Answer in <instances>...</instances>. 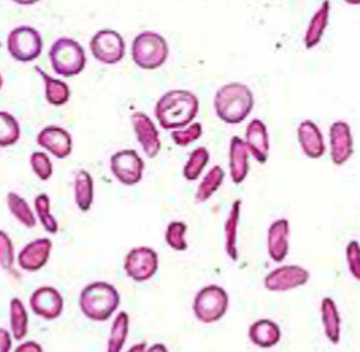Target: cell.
Masks as SVG:
<instances>
[{"mask_svg": "<svg viewBox=\"0 0 360 352\" xmlns=\"http://www.w3.org/2000/svg\"><path fill=\"white\" fill-rule=\"evenodd\" d=\"M225 179V171L221 165H214L208 170V174L203 176L195 190V203H206L210 198L221 189Z\"/></svg>", "mask_w": 360, "mask_h": 352, "instance_id": "83f0119b", "label": "cell"}, {"mask_svg": "<svg viewBox=\"0 0 360 352\" xmlns=\"http://www.w3.org/2000/svg\"><path fill=\"white\" fill-rule=\"evenodd\" d=\"M131 56L139 68L158 70L169 58V44L156 32H142L132 41Z\"/></svg>", "mask_w": 360, "mask_h": 352, "instance_id": "5b68a950", "label": "cell"}, {"mask_svg": "<svg viewBox=\"0 0 360 352\" xmlns=\"http://www.w3.org/2000/svg\"><path fill=\"white\" fill-rule=\"evenodd\" d=\"M159 269L158 252L151 247H134L124 256V272L132 282L143 283L151 280Z\"/></svg>", "mask_w": 360, "mask_h": 352, "instance_id": "ba28073f", "label": "cell"}, {"mask_svg": "<svg viewBox=\"0 0 360 352\" xmlns=\"http://www.w3.org/2000/svg\"><path fill=\"white\" fill-rule=\"evenodd\" d=\"M245 145L250 151V156L255 159L258 164H266L269 159L271 151V141L268 126L264 124L259 118L252 119L245 128Z\"/></svg>", "mask_w": 360, "mask_h": 352, "instance_id": "e0dca14e", "label": "cell"}, {"mask_svg": "<svg viewBox=\"0 0 360 352\" xmlns=\"http://www.w3.org/2000/svg\"><path fill=\"white\" fill-rule=\"evenodd\" d=\"M241 208L243 202L235 200L231 204L229 216L225 219L224 223V247L225 254L229 255L231 261L239 260V252H238V231H239V222H241Z\"/></svg>", "mask_w": 360, "mask_h": 352, "instance_id": "7402d4cb", "label": "cell"}, {"mask_svg": "<svg viewBox=\"0 0 360 352\" xmlns=\"http://www.w3.org/2000/svg\"><path fill=\"white\" fill-rule=\"evenodd\" d=\"M35 71L38 72L39 76L43 77L44 82V96L46 101H48L51 105H56V107H60V105H65L66 103L70 101L71 96V90L70 85L60 81V79L51 77L48 72H44L41 68L35 66Z\"/></svg>", "mask_w": 360, "mask_h": 352, "instance_id": "d4e9b609", "label": "cell"}, {"mask_svg": "<svg viewBox=\"0 0 360 352\" xmlns=\"http://www.w3.org/2000/svg\"><path fill=\"white\" fill-rule=\"evenodd\" d=\"M346 264H348L349 274L360 282V242L351 241L346 245Z\"/></svg>", "mask_w": 360, "mask_h": 352, "instance_id": "8d00e7d4", "label": "cell"}, {"mask_svg": "<svg viewBox=\"0 0 360 352\" xmlns=\"http://www.w3.org/2000/svg\"><path fill=\"white\" fill-rule=\"evenodd\" d=\"M13 335L6 329L0 330V352H11Z\"/></svg>", "mask_w": 360, "mask_h": 352, "instance_id": "f35d334b", "label": "cell"}, {"mask_svg": "<svg viewBox=\"0 0 360 352\" xmlns=\"http://www.w3.org/2000/svg\"><path fill=\"white\" fill-rule=\"evenodd\" d=\"M249 340L258 348L271 349L282 340V329L272 320H258L249 327Z\"/></svg>", "mask_w": 360, "mask_h": 352, "instance_id": "44dd1931", "label": "cell"}, {"mask_svg": "<svg viewBox=\"0 0 360 352\" xmlns=\"http://www.w3.org/2000/svg\"><path fill=\"white\" fill-rule=\"evenodd\" d=\"M330 18V2H323L319 5L315 15L311 16L309 25H307L305 35H304V44L307 49H313L321 43L326 30L329 25Z\"/></svg>", "mask_w": 360, "mask_h": 352, "instance_id": "603a6c76", "label": "cell"}, {"mask_svg": "<svg viewBox=\"0 0 360 352\" xmlns=\"http://www.w3.org/2000/svg\"><path fill=\"white\" fill-rule=\"evenodd\" d=\"M129 335V315L120 311L113 320L108 338V352H122Z\"/></svg>", "mask_w": 360, "mask_h": 352, "instance_id": "f546056e", "label": "cell"}, {"mask_svg": "<svg viewBox=\"0 0 360 352\" xmlns=\"http://www.w3.org/2000/svg\"><path fill=\"white\" fill-rule=\"evenodd\" d=\"M297 142L307 157L321 159L326 155L324 136L319 126L311 119H304L297 126Z\"/></svg>", "mask_w": 360, "mask_h": 352, "instance_id": "d6986e66", "label": "cell"}, {"mask_svg": "<svg viewBox=\"0 0 360 352\" xmlns=\"http://www.w3.org/2000/svg\"><path fill=\"white\" fill-rule=\"evenodd\" d=\"M145 162L136 150H120L110 156V171L124 185H136L143 178Z\"/></svg>", "mask_w": 360, "mask_h": 352, "instance_id": "8fae6325", "label": "cell"}, {"mask_svg": "<svg viewBox=\"0 0 360 352\" xmlns=\"http://www.w3.org/2000/svg\"><path fill=\"white\" fill-rule=\"evenodd\" d=\"M95 200V183L86 170H79L75 176V202L82 212H89Z\"/></svg>", "mask_w": 360, "mask_h": 352, "instance_id": "484cf974", "label": "cell"}, {"mask_svg": "<svg viewBox=\"0 0 360 352\" xmlns=\"http://www.w3.org/2000/svg\"><path fill=\"white\" fill-rule=\"evenodd\" d=\"M15 352H44V351L41 344L37 341H25L19 344V346L15 349Z\"/></svg>", "mask_w": 360, "mask_h": 352, "instance_id": "ab89813d", "label": "cell"}, {"mask_svg": "<svg viewBox=\"0 0 360 352\" xmlns=\"http://www.w3.org/2000/svg\"><path fill=\"white\" fill-rule=\"evenodd\" d=\"M21 137L18 119L8 112H0V147L6 148L15 145Z\"/></svg>", "mask_w": 360, "mask_h": 352, "instance_id": "d6a6232c", "label": "cell"}, {"mask_svg": "<svg viewBox=\"0 0 360 352\" xmlns=\"http://www.w3.org/2000/svg\"><path fill=\"white\" fill-rule=\"evenodd\" d=\"M37 143L57 159H66L72 152V137L60 126H46L38 132Z\"/></svg>", "mask_w": 360, "mask_h": 352, "instance_id": "9a60e30c", "label": "cell"}, {"mask_svg": "<svg viewBox=\"0 0 360 352\" xmlns=\"http://www.w3.org/2000/svg\"><path fill=\"white\" fill-rule=\"evenodd\" d=\"M268 255L274 263H283L290 252V222L288 219H277L268 228Z\"/></svg>", "mask_w": 360, "mask_h": 352, "instance_id": "ac0fdd59", "label": "cell"}, {"mask_svg": "<svg viewBox=\"0 0 360 352\" xmlns=\"http://www.w3.org/2000/svg\"><path fill=\"white\" fill-rule=\"evenodd\" d=\"M33 206H35V212L38 221L41 222L43 228L51 235L58 233V222L57 219L52 216L51 212V198L48 194H39L33 200Z\"/></svg>", "mask_w": 360, "mask_h": 352, "instance_id": "1f68e13d", "label": "cell"}, {"mask_svg": "<svg viewBox=\"0 0 360 352\" xmlns=\"http://www.w3.org/2000/svg\"><path fill=\"white\" fill-rule=\"evenodd\" d=\"M10 327L16 341L25 340L29 334V313L19 297H13L10 301Z\"/></svg>", "mask_w": 360, "mask_h": 352, "instance_id": "4316f807", "label": "cell"}, {"mask_svg": "<svg viewBox=\"0 0 360 352\" xmlns=\"http://www.w3.org/2000/svg\"><path fill=\"white\" fill-rule=\"evenodd\" d=\"M198 98L189 90H170L159 98L155 115L159 126L167 131L184 129L194 123L198 114Z\"/></svg>", "mask_w": 360, "mask_h": 352, "instance_id": "6da1fadb", "label": "cell"}, {"mask_svg": "<svg viewBox=\"0 0 360 352\" xmlns=\"http://www.w3.org/2000/svg\"><path fill=\"white\" fill-rule=\"evenodd\" d=\"M30 308L43 320L54 321L63 313V296L54 287H39L30 296Z\"/></svg>", "mask_w": 360, "mask_h": 352, "instance_id": "4fadbf2b", "label": "cell"}, {"mask_svg": "<svg viewBox=\"0 0 360 352\" xmlns=\"http://www.w3.org/2000/svg\"><path fill=\"white\" fill-rule=\"evenodd\" d=\"M310 280V272L302 266L285 264L272 269L264 277V288L271 293H286L296 288L305 287Z\"/></svg>", "mask_w": 360, "mask_h": 352, "instance_id": "30bf717a", "label": "cell"}, {"mask_svg": "<svg viewBox=\"0 0 360 352\" xmlns=\"http://www.w3.org/2000/svg\"><path fill=\"white\" fill-rule=\"evenodd\" d=\"M49 60L56 74L62 77L79 76L85 70V51L76 39L63 37L51 46Z\"/></svg>", "mask_w": 360, "mask_h": 352, "instance_id": "277c9868", "label": "cell"}, {"mask_svg": "<svg viewBox=\"0 0 360 352\" xmlns=\"http://www.w3.org/2000/svg\"><path fill=\"white\" fill-rule=\"evenodd\" d=\"M230 307V297L219 285H208L194 297V315L200 322L214 324L221 321Z\"/></svg>", "mask_w": 360, "mask_h": 352, "instance_id": "8992f818", "label": "cell"}, {"mask_svg": "<svg viewBox=\"0 0 360 352\" xmlns=\"http://www.w3.org/2000/svg\"><path fill=\"white\" fill-rule=\"evenodd\" d=\"M255 96L245 84L230 82L222 85L214 95L216 115L226 124H239L250 115Z\"/></svg>", "mask_w": 360, "mask_h": 352, "instance_id": "7a4b0ae2", "label": "cell"}, {"mask_svg": "<svg viewBox=\"0 0 360 352\" xmlns=\"http://www.w3.org/2000/svg\"><path fill=\"white\" fill-rule=\"evenodd\" d=\"M52 252V241L48 237H39L24 245L18 255V264L22 270L37 272L48 264Z\"/></svg>", "mask_w": 360, "mask_h": 352, "instance_id": "2e32d148", "label": "cell"}, {"mask_svg": "<svg viewBox=\"0 0 360 352\" xmlns=\"http://www.w3.org/2000/svg\"><path fill=\"white\" fill-rule=\"evenodd\" d=\"M210 162V151L206 147H198L191 152V156L183 169V176L188 181H197Z\"/></svg>", "mask_w": 360, "mask_h": 352, "instance_id": "4dcf8cb0", "label": "cell"}, {"mask_svg": "<svg viewBox=\"0 0 360 352\" xmlns=\"http://www.w3.org/2000/svg\"><path fill=\"white\" fill-rule=\"evenodd\" d=\"M131 123L137 142L140 143V147H142L145 155L155 159L162 147L156 124L153 123V119L146 114H143V112H134V114L131 115Z\"/></svg>", "mask_w": 360, "mask_h": 352, "instance_id": "5bb4252c", "label": "cell"}, {"mask_svg": "<svg viewBox=\"0 0 360 352\" xmlns=\"http://www.w3.org/2000/svg\"><path fill=\"white\" fill-rule=\"evenodd\" d=\"M321 322L324 335L332 344H338L342 338V316L335 301L332 297H323L321 301Z\"/></svg>", "mask_w": 360, "mask_h": 352, "instance_id": "cb8c5ba5", "label": "cell"}, {"mask_svg": "<svg viewBox=\"0 0 360 352\" xmlns=\"http://www.w3.org/2000/svg\"><path fill=\"white\" fill-rule=\"evenodd\" d=\"M146 349H148V346H146L145 341H142L134 344V346H131L126 352H146Z\"/></svg>", "mask_w": 360, "mask_h": 352, "instance_id": "b9f144b4", "label": "cell"}, {"mask_svg": "<svg viewBox=\"0 0 360 352\" xmlns=\"http://www.w3.org/2000/svg\"><path fill=\"white\" fill-rule=\"evenodd\" d=\"M6 48L10 56L21 63H29L37 60L43 52L41 33L29 25L13 29L6 39Z\"/></svg>", "mask_w": 360, "mask_h": 352, "instance_id": "52a82bcc", "label": "cell"}, {"mask_svg": "<svg viewBox=\"0 0 360 352\" xmlns=\"http://www.w3.org/2000/svg\"><path fill=\"white\" fill-rule=\"evenodd\" d=\"M90 51L98 62L104 65H117L126 54V43L118 32L103 29L93 35Z\"/></svg>", "mask_w": 360, "mask_h": 352, "instance_id": "9c48e42d", "label": "cell"}, {"mask_svg": "<svg viewBox=\"0 0 360 352\" xmlns=\"http://www.w3.org/2000/svg\"><path fill=\"white\" fill-rule=\"evenodd\" d=\"M30 167L33 170V174L37 175L38 179H41V181H48V179H51L52 174H54V167H52L51 159L44 151L32 152Z\"/></svg>", "mask_w": 360, "mask_h": 352, "instance_id": "e575fe53", "label": "cell"}, {"mask_svg": "<svg viewBox=\"0 0 360 352\" xmlns=\"http://www.w3.org/2000/svg\"><path fill=\"white\" fill-rule=\"evenodd\" d=\"M186 231H188V225L181 221H173L167 225L165 230V242L172 250L175 252H184L188 250L189 244L186 241Z\"/></svg>", "mask_w": 360, "mask_h": 352, "instance_id": "836d02e7", "label": "cell"}, {"mask_svg": "<svg viewBox=\"0 0 360 352\" xmlns=\"http://www.w3.org/2000/svg\"><path fill=\"white\" fill-rule=\"evenodd\" d=\"M0 263L5 270H10L15 264V245L5 231L0 233Z\"/></svg>", "mask_w": 360, "mask_h": 352, "instance_id": "74e56055", "label": "cell"}, {"mask_svg": "<svg viewBox=\"0 0 360 352\" xmlns=\"http://www.w3.org/2000/svg\"><path fill=\"white\" fill-rule=\"evenodd\" d=\"M329 155L332 164L337 167H342L354 155V137H352L351 126L343 119H338V122L330 124Z\"/></svg>", "mask_w": 360, "mask_h": 352, "instance_id": "7c38bea8", "label": "cell"}, {"mask_svg": "<svg viewBox=\"0 0 360 352\" xmlns=\"http://www.w3.org/2000/svg\"><path fill=\"white\" fill-rule=\"evenodd\" d=\"M249 156L250 151L245 142L238 136H233L230 141L229 151V170L231 181L235 184H243L245 181V178H248L250 171Z\"/></svg>", "mask_w": 360, "mask_h": 352, "instance_id": "ffe728a7", "label": "cell"}, {"mask_svg": "<svg viewBox=\"0 0 360 352\" xmlns=\"http://www.w3.org/2000/svg\"><path fill=\"white\" fill-rule=\"evenodd\" d=\"M79 307L85 318L104 322L110 320L120 307V293L108 282H93L81 291Z\"/></svg>", "mask_w": 360, "mask_h": 352, "instance_id": "3957f363", "label": "cell"}, {"mask_svg": "<svg viewBox=\"0 0 360 352\" xmlns=\"http://www.w3.org/2000/svg\"><path fill=\"white\" fill-rule=\"evenodd\" d=\"M6 204H8V209L16 221L24 225L25 228H35L37 225V212H33L30 204L25 202L16 192H8L6 195Z\"/></svg>", "mask_w": 360, "mask_h": 352, "instance_id": "f1b7e54d", "label": "cell"}, {"mask_svg": "<svg viewBox=\"0 0 360 352\" xmlns=\"http://www.w3.org/2000/svg\"><path fill=\"white\" fill-rule=\"evenodd\" d=\"M146 352H169V348H167L162 343H156L146 349Z\"/></svg>", "mask_w": 360, "mask_h": 352, "instance_id": "60d3db41", "label": "cell"}, {"mask_svg": "<svg viewBox=\"0 0 360 352\" xmlns=\"http://www.w3.org/2000/svg\"><path fill=\"white\" fill-rule=\"evenodd\" d=\"M203 136V124L202 123H192L191 126L184 129H178L172 132V141L178 147H189L191 143L197 142L200 137Z\"/></svg>", "mask_w": 360, "mask_h": 352, "instance_id": "d590c367", "label": "cell"}]
</instances>
